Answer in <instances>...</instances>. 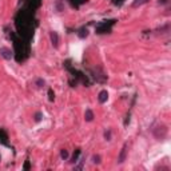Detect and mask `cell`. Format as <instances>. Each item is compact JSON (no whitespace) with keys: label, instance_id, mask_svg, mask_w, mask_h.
<instances>
[{"label":"cell","instance_id":"20","mask_svg":"<svg viewBox=\"0 0 171 171\" xmlns=\"http://www.w3.org/2000/svg\"><path fill=\"white\" fill-rule=\"evenodd\" d=\"M159 3H162V4H164V3H167V0H159Z\"/></svg>","mask_w":171,"mask_h":171},{"label":"cell","instance_id":"5","mask_svg":"<svg viewBox=\"0 0 171 171\" xmlns=\"http://www.w3.org/2000/svg\"><path fill=\"white\" fill-rule=\"evenodd\" d=\"M107 99H108V92H107L106 90L100 91V92H99V95H98V100H99V103H106Z\"/></svg>","mask_w":171,"mask_h":171},{"label":"cell","instance_id":"18","mask_svg":"<svg viewBox=\"0 0 171 171\" xmlns=\"http://www.w3.org/2000/svg\"><path fill=\"white\" fill-rule=\"evenodd\" d=\"M104 138L107 139V140H110V139H111V131H106V132H104Z\"/></svg>","mask_w":171,"mask_h":171},{"label":"cell","instance_id":"13","mask_svg":"<svg viewBox=\"0 0 171 171\" xmlns=\"http://www.w3.org/2000/svg\"><path fill=\"white\" fill-rule=\"evenodd\" d=\"M92 162L95 163V164H99V163H100V156H99V155H94V156H92Z\"/></svg>","mask_w":171,"mask_h":171},{"label":"cell","instance_id":"12","mask_svg":"<svg viewBox=\"0 0 171 171\" xmlns=\"http://www.w3.org/2000/svg\"><path fill=\"white\" fill-rule=\"evenodd\" d=\"M60 158L66 160L67 158H68V151H67V150H61V151H60Z\"/></svg>","mask_w":171,"mask_h":171},{"label":"cell","instance_id":"7","mask_svg":"<svg viewBox=\"0 0 171 171\" xmlns=\"http://www.w3.org/2000/svg\"><path fill=\"white\" fill-rule=\"evenodd\" d=\"M77 36H79L80 39H84V37H87V36H88V29L86 28V27L80 28L79 32H77Z\"/></svg>","mask_w":171,"mask_h":171},{"label":"cell","instance_id":"15","mask_svg":"<svg viewBox=\"0 0 171 171\" xmlns=\"http://www.w3.org/2000/svg\"><path fill=\"white\" fill-rule=\"evenodd\" d=\"M83 163H84V159H80L79 164L75 166V170H82V168H83Z\"/></svg>","mask_w":171,"mask_h":171},{"label":"cell","instance_id":"10","mask_svg":"<svg viewBox=\"0 0 171 171\" xmlns=\"http://www.w3.org/2000/svg\"><path fill=\"white\" fill-rule=\"evenodd\" d=\"M0 142L4 144H8L7 143V134H5L3 130H0Z\"/></svg>","mask_w":171,"mask_h":171},{"label":"cell","instance_id":"3","mask_svg":"<svg viewBox=\"0 0 171 171\" xmlns=\"http://www.w3.org/2000/svg\"><path fill=\"white\" fill-rule=\"evenodd\" d=\"M0 55H1L4 59L10 60V59L12 58V51H11L10 48H7V47H1L0 48Z\"/></svg>","mask_w":171,"mask_h":171},{"label":"cell","instance_id":"14","mask_svg":"<svg viewBox=\"0 0 171 171\" xmlns=\"http://www.w3.org/2000/svg\"><path fill=\"white\" fill-rule=\"evenodd\" d=\"M42 118H43L42 112H36V114H35V122H40V120H42Z\"/></svg>","mask_w":171,"mask_h":171},{"label":"cell","instance_id":"16","mask_svg":"<svg viewBox=\"0 0 171 171\" xmlns=\"http://www.w3.org/2000/svg\"><path fill=\"white\" fill-rule=\"evenodd\" d=\"M36 86H37L39 88H42L43 86H44V80H43V79H37V80H36Z\"/></svg>","mask_w":171,"mask_h":171},{"label":"cell","instance_id":"17","mask_svg":"<svg viewBox=\"0 0 171 171\" xmlns=\"http://www.w3.org/2000/svg\"><path fill=\"white\" fill-rule=\"evenodd\" d=\"M48 96H50V100H51V102H52L53 99H55V94L52 92V90H51V88L48 90Z\"/></svg>","mask_w":171,"mask_h":171},{"label":"cell","instance_id":"1","mask_svg":"<svg viewBox=\"0 0 171 171\" xmlns=\"http://www.w3.org/2000/svg\"><path fill=\"white\" fill-rule=\"evenodd\" d=\"M167 131L168 130L164 124H159L154 128V136L156 139H159V140H163V139H166V136H167Z\"/></svg>","mask_w":171,"mask_h":171},{"label":"cell","instance_id":"4","mask_svg":"<svg viewBox=\"0 0 171 171\" xmlns=\"http://www.w3.org/2000/svg\"><path fill=\"white\" fill-rule=\"evenodd\" d=\"M111 31V28H110V26H107L106 23H102L100 26L96 27V32L98 34H106V32H110Z\"/></svg>","mask_w":171,"mask_h":171},{"label":"cell","instance_id":"8","mask_svg":"<svg viewBox=\"0 0 171 171\" xmlns=\"http://www.w3.org/2000/svg\"><path fill=\"white\" fill-rule=\"evenodd\" d=\"M84 119L87 120V122H91V120L94 119V114H92V111H91L90 108H87V110H86V114H84Z\"/></svg>","mask_w":171,"mask_h":171},{"label":"cell","instance_id":"6","mask_svg":"<svg viewBox=\"0 0 171 171\" xmlns=\"http://www.w3.org/2000/svg\"><path fill=\"white\" fill-rule=\"evenodd\" d=\"M50 37H51V43H52V45L56 48V47L59 45V36H58V32L52 31V32H51V35H50Z\"/></svg>","mask_w":171,"mask_h":171},{"label":"cell","instance_id":"21","mask_svg":"<svg viewBox=\"0 0 171 171\" xmlns=\"http://www.w3.org/2000/svg\"><path fill=\"white\" fill-rule=\"evenodd\" d=\"M0 159H1V158H0Z\"/></svg>","mask_w":171,"mask_h":171},{"label":"cell","instance_id":"9","mask_svg":"<svg viewBox=\"0 0 171 171\" xmlns=\"http://www.w3.org/2000/svg\"><path fill=\"white\" fill-rule=\"evenodd\" d=\"M147 1H150V0H134V1H132V7H134V8L140 7V5L146 4Z\"/></svg>","mask_w":171,"mask_h":171},{"label":"cell","instance_id":"11","mask_svg":"<svg viewBox=\"0 0 171 171\" xmlns=\"http://www.w3.org/2000/svg\"><path fill=\"white\" fill-rule=\"evenodd\" d=\"M79 155H80V150L77 148L76 151L74 152V155H72V159H71V162H76V160H77V158H79Z\"/></svg>","mask_w":171,"mask_h":171},{"label":"cell","instance_id":"19","mask_svg":"<svg viewBox=\"0 0 171 171\" xmlns=\"http://www.w3.org/2000/svg\"><path fill=\"white\" fill-rule=\"evenodd\" d=\"M29 168H31V166H29V162L27 160V162L24 163V170H29Z\"/></svg>","mask_w":171,"mask_h":171},{"label":"cell","instance_id":"2","mask_svg":"<svg viewBox=\"0 0 171 171\" xmlns=\"http://www.w3.org/2000/svg\"><path fill=\"white\" fill-rule=\"evenodd\" d=\"M127 147H128L127 143L123 144L122 150H120V154H119V156H118V163H123L126 160V155H127Z\"/></svg>","mask_w":171,"mask_h":171}]
</instances>
